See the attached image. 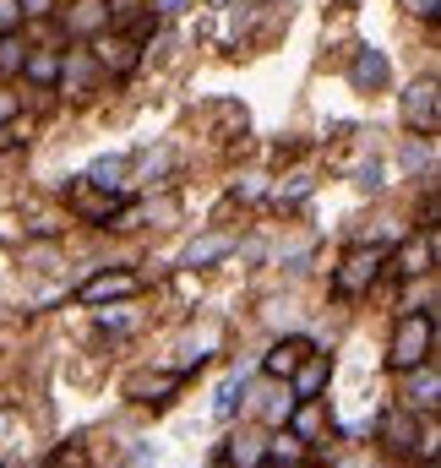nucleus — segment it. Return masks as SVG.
<instances>
[{
  "instance_id": "nucleus-2",
  "label": "nucleus",
  "mask_w": 441,
  "mask_h": 468,
  "mask_svg": "<svg viewBox=\"0 0 441 468\" xmlns=\"http://www.w3.org/2000/svg\"><path fill=\"white\" fill-rule=\"evenodd\" d=\"M382 262H387L382 251H349V262H344V273L333 278V289H338L344 300H349V294H360V289L382 273Z\"/></svg>"
},
{
  "instance_id": "nucleus-6",
  "label": "nucleus",
  "mask_w": 441,
  "mask_h": 468,
  "mask_svg": "<svg viewBox=\"0 0 441 468\" xmlns=\"http://www.w3.org/2000/svg\"><path fill=\"white\" fill-rule=\"evenodd\" d=\"M426 262H436V229H431V234H426V245H420V251H415V245H409V251H404V256H398V273H404V278H415V273H431V267H426Z\"/></svg>"
},
{
  "instance_id": "nucleus-1",
  "label": "nucleus",
  "mask_w": 441,
  "mask_h": 468,
  "mask_svg": "<svg viewBox=\"0 0 441 468\" xmlns=\"http://www.w3.org/2000/svg\"><path fill=\"white\" fill-rule=\"evenodd\" d=\"M431 338H436V327H431V316H409V322H398V333H393V371H415L420 360H431Z\"/></svg>"
},
{
  "instance_id": "nucleus-5",
  "label": "nucleus",
  "mask_w": 441,
  "mask_h": 468,
  "mask_svg": "<svg viewBox=\"0 0 441 468\" xmlns=\"http://www.w3.org/2000/svg\"><path fill=\"white\" fill-rule=\"evenodd\" d=\"M311 349L306 344H278L273 354H267V376H295L300 371V360H306Z\"/></svg>"
},
{
  "instance_id": "nucleus-4",
  "label": "nucleus",
  "mask_w": 441,
  "mask_h": 468,
  "mask_svg": "<svg viewBox=\"0 0 441 468\" xmlns=\"http://www.w3.org/2000/svg\"><path fill=\"white\" fill-rule=\"evenodd\" d=\"M175 382H180V376H136L125 393H131L136 403H169L164 393H175Z\"/></svg>"
},
{
  "instance_id": "nucleus-8",
  "label": "nucleus",
  "mask_w": 441,
  "mask_h": 468,
  "mask_svg": "<svg viewBox=\"0 0 441 468\" xmlns=\"http://www.w3.org/2000/svg\"><path fill=\"white\" fill-rule=\"evenodd\" d=\"M229 251H235L229 234H207V240L191 245V267H207V262H218V256H229Z\"/></svg>"
},
{
  "instance_id": "nucleus-9",
  "label": "nucleus",
  "mask_w": 441,
  "mask_h": 468,
  "mask_svg": "<svg viewBox=\"0 0 441 468\" xmlns=\"http://www.w3.org/2000/svg\"><path fill=\"white\" fill-rule=\"evenodd\" d=\"M382 436H387V447L409 453V447H415V425H409V414H387V420H382Z\"/></svg>"
},
{
  "instance_id": "nucleus-10",
  "label": "nucleus",
  "mask_w": 441,
  "mask_h": 468,
  "mask_svg": "<svg viewBox=\"0 0 441 468\" xmlns=\"http://www.w3.org/2000/svg\"><path fill=\"white\" fill-rule=\"evenodd\" d=\"M409 120H420V131H436V98H431V82L420 87V98L409 93Z\"/></svg>"
},
{
  "instance_id": "nucleus-3",
  "label": "nucleus",
  "mask_w": 441,
  "mask_h": 468,
  "mask_svg": "<svg viewBox=\"0 0 441 468\" xmlns=\"http://www.w3.org/2000/svg\"><path fill=\"white\" fill-rule=\"evenodd\" d=\"M115 294H136V278L131 273H104V278L82 284V300H115Z\"/></svg>"
},
{
  "instance_id": "nucleus-11",
  "label": "nucleus",
  "mask_w": 441,
  "mask_h": 468,
  "mask_svg": "<svg viewBox=\"0 0 441 468\" xmlns=\"http://www.w3.org/2000/svg\"><path fill=\"white\" fill-rule=\"evenodd\" d=\"M327 371H333L327 360H311V365L300 371V398H311V393H322V387H327Z\"/></svg>"
},
{
  "instance_id": "nucleus-12",
  "label": "nucleus",
  "mask_w": 441,
  "mask_h": 468,
  "mask_svg": "<svg viewBox=\"0 0 441 468\" xmlns=\"http://www.w3.org/2000/svg\"><path fill=\"white\" fill-rule=\"evenodd\" d=\"M382 76H387V60H382V55H366V60L355 65V82H366V87H376Z\"/></svg>"
},
{
  "instance_id": "nucleus-13",
  "label": "nucleus",
  "mask_w": 441,
  "mask_h": 468,
  "mask_svg": "<svg viewBox=\"0 0 441 468\" xmlns=\"http://www.w3.org/2000/svg\"><path fill=\"white\" fill-rule=\"evenodd\" d=\"M218 468H235V463H229V453H224V458H218Z\"/></svg>"
},
{
  "instance_id": "nucleus-7",
  "label": "nucleus",
  "mask_w": 441,
  "mask_h": 468,
  "mask_svg": "<svg viewBox=\"0 0 441 468\" xmlns=\"http://www.w3.org/2000/svg\"><path fill=\"white\" fill-rule=\"evenodd\" d=\"M436 393H441L436 371L420 360V382H409V409H415V403H420V409H436Z\"/></svg>"
}]
</instances>
